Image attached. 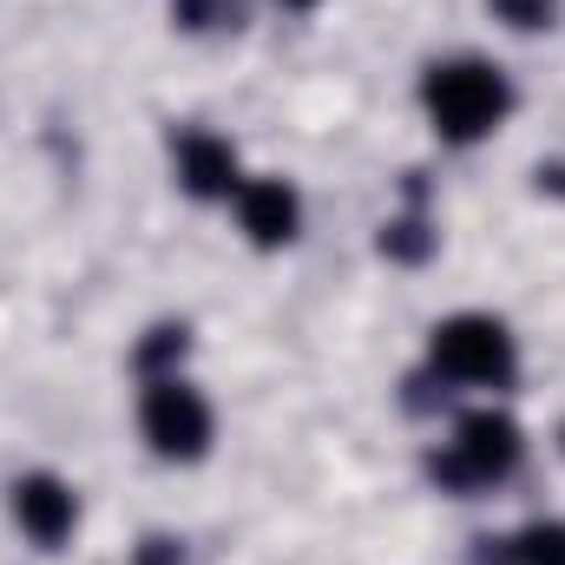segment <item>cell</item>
Instances as JSON below:
<instances>
[{
    "instance_id": "cell-1",
    "label": "cell",
    "mask_w": 565,
    "mask_h": 565,
    "mask_svg": "<svg viewBox=\"0 0 565 565\" xmlns=\"http://www.w3.org/2000/svg\"><path fill=\"white\" fill-rule=\"evenodd\" d=\"M422 99H427L434 132L454 139V145L487 139V132L507 119V106H513L500 66H487V60H447V66H434L427 86H422Z\"/></svg>"
},
{
    "instance_id": "cell-2",
    "label": "cell",
    "mask_w": 565,
    "mask_h": 565,
    "mask_svg": "<svg viewBox=\"0 0 565 565\" xmlns=\"http://www.w3.org/2000/svg\"><path fill=\"white\" fill-rule=\"evenodd\" d=\"M434 369L473 388H500L513 375V335L493 316H454L434 329Z\"/></svg>"
},
{
    "instance_id": "cell-3",
    "label": "cell",
    "mask_w": 565,
    "mask_h": 565,
    "mask_svg": "<svg viewBox=\"0 0 565 565\" xmlns=\"http://www.w3.org/2000/svg\"><path fill=\"white\" fill-rule=\"evenodd\" d=\"M145 440L164 454V460H198L204 447H211V408H204V395L191 388V382H178V375H164V382H151L145 388Z\"/></svg>"
},
{
    "instance_id": "cell-4",
    "label": "cell",
    "mask_w": 565,
    "mask_h": 565,
    "mask_svg": "<svg viewBox=\"0 0 565 565\" xmlns=\"http://www.w3.org/2000/svg\"><path fill=\"white\" fill-rule=\"evenodd\" d=\"M513 460H520V427L487 408V415L460 422L454 454H447V473L454 480H500V473H513Z\"/></svg>"
},
{
    "instance_id": "cell-5",
    "label": "cell",
    "mask_w": 565,
    "mask_h": 565,
    "mask_svg": "<svg viewBox=\"0 0 565 565\" xmlns=\"http://www.w3.org/2000/svg\"><path fill=\"white\" fill-rule=\"evenodd\" d=\"M13 520H20V533L33 546H60L73 533L79 507H73V493L53 473H26V480H13Z\"/></svg>"
},
{
    "instance_id": "cell-6",
    "label": "cell",
    "mask_w": 565,
    "mask_h": 565,
    "mask_svg": "<svg viewBox=\"0 0 565 565\" xmlns=\"http://www.w3.org/2000/svg\"><path fill=\"white\" fill-rule=\"evenodd\" d=\"M237 217L264 250H277L296 237V191L282 178H250V184H237Z\"/></svg>"
},
{
    "instance_id": "cell-7",
    "label": "cell",
    "mask_w": 565,
    "mask_h": 565,
    "mask_svg": "<svg viewBox=\"0 0 565 565\" xmlns=\"http://www.w3.org/2000/svg\"><path fill=\"white\" fill-rule=\"evenodd\" d=\"M178 164H184V184L191 191H204V198H224V191H237V151L224 139H184L178 145Z\"/></svg>"
},
{
    "instance_id": "cell-8",
    "label": "cell",
    "mask_w": 565,
    "mask_h": 565,
    "mask_svg": "<svg viewBox=\"0 0 565 565\" xmlns=\"http://www.w3.org/2000/svg\"><path fill=\"white\" fill-rule=\"evenodd\" d=\"M513 559L520 565H565V526L559 520H540L513 540Z\"/></svg>"
},
{
    "instance_id": "cell-9",
    "label": "cell",
    "mask_w": 565,
    "mask_h": 565,
    "mask_svg": "<svg viewBox=\"0 0 565 565\" xmlns=\"http://www.w3.org/2000/svg\"><path fill=\"white\" fill-rule=\"evenodd\" d=\"M493 7H500V20H507V26H546L559 0H493Z\"/></svg>"
},
{
    "instance_id": "cell-10",
    "label": "cell",
    "mask_w": 565,
    "mask_h": 565,
    "mask_svg": "<svg viewBox=\"0 0 565 565\" xmlns=\"http://www.w3.org/2000/svg\"><path fill=\"white\" fill-rule=\"evenodd\" d=\"M139 565H184V559H178V546H171V540H151Z\"/></svg>"
},
{
    "instance_id": "cell-11",
    "label": "cell",
    "mask_w": 565,
    "mask_h": 565,
    "mask_svg": "<svg viewBox=\"0 0 565 565\" xmlns=\"http://www.w3.org/2000/svg\"><path fill=\"white\" fill-rule=\"evenodd\" d=\"M289 7H309V0H289Z\"/></svg>"
}]
</instances>
